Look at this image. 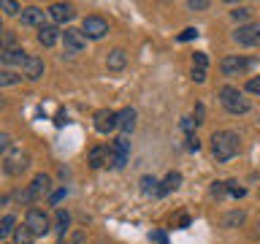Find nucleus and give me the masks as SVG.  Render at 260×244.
Wrapping results in <instances>:
<instances>
[{
	"mask_svg": "<svg viewBox=\"0 0 260 244\" xmlns=\"http://www.w3.org/2000/svg\"><path fill=\"white\" fill-rule=\"evenodd\" d=\"M211 155L217 163H228L239 155V133L233 130H214L211 133Z\"/></svg>",
	"mask_w": 260,
	"mask_h": 244,
	"instance_id": "f257e3e1",
	"label": "nucleus"
},
{
	"mask_svg": "<svg viewBox=\"0 0 260 244\" xmlns=\"http://www.w3.org/2000/svg\"><path fill=\"white\" fill-rule=\"evenodd\" d=\"M219 103L225 106V111H231V114H247L249 111V101L241 95V89H236V87H219Z\"/></svg>",
	"mask_w": 260,
	"mask_h": 244,
	"instance_id": "f03ea898",
	"label": "nucleus"
},
{
	"mask_svg": "<svg viewBox=\"0 0 260 244\" xmlns=\"http://www.w3.org/2000/svg\"><path fill=\"white\" fill-rule=\"evenodd\" d=\"M27 166H30V155L24 149H8L3 155V171L8 176H19Z\"/></svg>",
	"mask_w": 260,
	"mask_h": 244,
	"instance_id": "7ed1b4c3",
	"label": "nucleus"
},
{
	"mask_svg": "<svg viewBox=\"0 0 260 244\" xmlns=\"http://www.w3.org/2000/svg\"><path fill=\"white\" fill-rule=\"evenodd\" d=\"M24 225L30 228L32 236H46L49 228H52V220L44 209H27V215H24Z\"/></svg>",
	"mask_w": 260,
	"mask_h": 244,
	"instance_id": "20e7f679",
	"label": "nucleus"
},
{
	"mask_svg": "<svg viewBox=\"0 0 260 244\" xmlns=\"http://www.w3.org/2000/svg\"><path fill=\"white\" fill-rule=\"evenodd\" d=\"M127 155H130V141H127V136L114 138V144L109 146V166H111V168H125Z\"/></svg>",
	"mask_w": 260,
	"mask_h": 244,
	"instance_id": "39448f33",
	"label": "nucleus"
},
{
	"mask_svg": "<svg viewBox=\"0 0 260 244\" xmlns=\"http://www.w3.org/2000/svg\"><path fill=\"white\" fill-rule=\"evenodd\" d=\"M62 46H65V54H81L87 49V36L81 30L68 27L62 33Z\"/></svg>",
	"mask_w": 260,
	"mask_h": 244,
	"instance_id": "423d86ee",
	"label": "nucleus"
},
{
	"mask_svg": "<svg viewBox=\"0 0 260 244\" xmlns=\"http://www.w3.org/2000/svg\"><path fill=\"white\" fill-rule=\"evenodd\" d=\"M92 119L98 133H111L114 128H119V111H111V109H98Z\"/></svg>",
	"mask_w": 260,
	"mask_h": 244,
	"instance_id": "0eeeda50",
	"label": "nucleus"
},
{
	"mask_svg": "<svg viewBox=\"0 0 260 244\" xmlns=\"http://www.w3.org/2000/svg\"><path fill=\"white\" fill-rule=\"evenodd\" d=\"M81 33H84V36L87 38H103L106 36V33H109V22H106L103 19V16H87V19L84 22H81Z\"/></svg>",
	"mask_w": 260,
	"mask_h": 244,
	"instance_id": "6e6552de",
	"label": "nucleus"
},
{
	"mask_svg": "<svg viewBox=\"0 0 260 244\" xmlns=\"http://www.w3.org/2000/svg\"><path fill=\"white\" fill-rule=\"evenodd\" d=\"M233 38L239 41L241 46H257L260 44V24H255V22L241 24V27L233 33Z\"/></svg>",
	"mask_w": 260,
	"mask_h": 244,
	"instance_id": "1a4fd4ad",
	"label": "nucleus"
},
{
	"mask_svg": "<svg viewBox=\"0 0 260 244\" xmlns=\"http://www.w3.org/2000/svg\"><path fill=\"white\" fill-rule=\"evenodd\" d=\"M249 68V60L247 57H239V54H228L222 57V63H219V71L225 73V76H239Z\"/></svg>",
	"mask_w": 260,
	"mask_h": 244,
	"instance_id": "9d476101",
	"label": "nucleus"
},
{
	"mask_svg": "<svg viewBox=\"0 0 260 244\" xmlns=\"http://www.w3.org/2000/svg\"><path fill=\"white\" fill-rule=\"evenodd\" d=\"M44 16H46V11L44 8H38V6H30V8H24V11L19 14V19H22V24L24 27H44Z\"/></svg>",
	"mask_w": 260,
	"mask_h": 244,
	"instance_id": "9b49d317",
	"label": "nucleus"
},
{
	"mask_svg": "<svg viewBox=\"0 0 260 244\" xmlns=\"http://www.w3.org/2000/svg\"><path fill=\"white\" fill-rule=\"evenodd\" d=\"M22 73H24V79H30V81H36L44 76V60H41L38 54H30L27 60H24L22 65Z\"/></svg>",
	"mask_w": 260,
	"mask_h": 244,
	"instance_id": "f8f14e48",
	"label": "nucleus"
},
{
	"mask_svg": "<svg viewBox=\"0 0 260 244\" xmlns=\"http://www.w3.org/2000/svg\"><path fill=\"white\" fill-rule=\"evenodd\" d=\"M27 52L19 46H14V49H3L0 52V60H3V65H24V60H27Z\"/></svg>",
	"mask_w": 260,
	"mask_h": 244,
	"instance_id": "ddd939ff",
	"label": "nucleus"
},
{
	"mask_svg": "<svg viewBox=\"0 0 260 244\" xmlns=\"http://www.w3.org/2000/svg\"><path fill=\"white\" fill-rule=\"evenodd\" d=\"M49 16H52L57 24L71 22V19H73V6H71V3H54L52 8H49Z\"/></svg>",
	"mask_w": 260,
	"mask_h": 244,
	"instance_id": "4468645a",
	"label": "nucleus"
},
{
	"mask_svg": "<svg viewBox=\"0 0 260 244\" xmlns=\"http://www.w3.org/2000/svg\"><path fill=\"white\" fill-rule=\"evenodd\" d=\"M125 65H127L125 49H111V52L106 54V68H109V71H122Z\"/></svg>",
	"mask_w": 260,
	"mask_h": 244,
	"instance_id": "2eb2a0df",
	"label": "nucleus"
},
{
	"mask_svg": "<svg viewBox=\"0 0 260 244\" xmlns=\"http://www.w3.org/2000/svg\"><path fill=\"white\" fill-rule=\"evenodd\" d=\"M136 117H138V114H136V109H130V106L119 111V128H122V136H127V133H133V130H136Z\"/></svg>",
	"mask_w": 260,
	"mask_h": 244,
	"instance_id": "dca6fc26",
	"label": "nucleus"
},
{
	"mask_svg": "<svg viewBox=\"0 0 260 244\" xmlns=\"http://www.w3.org/2000/svg\"><path fill=\"white\" fill-rule=\"evenodd\" d=\"M57 38H60V30H57L54 24H44V27L38 30V44L41 46H54Z\"/></svg>",
	"mask_w": 260,
	"mask_h": 244,
	"instance_id": "f3484780",
	"label": "nucleus"
},
{
	"mask_svg": "<svg viewBox=\"0 0 260 244\" xmlns=\"http://www.w3.org/2000/svg\"><path fill=\"white\" fill-rule=\"evenodd\" d=\"M49 187H52V179H49L46 174H38L36 179H32V185H30V195L32 198H41V195L49 193Z\"/></svg>",
	"mask_w": 260,
	"mask_h": 244,
	"instance_id": "a211bd4d",
	"label": "nucleus"
},
{
	"mask_svg": "<svg viewBox=\"0 0 260 244\" xmlns=\"http://www.w3.org/2000/svg\"><path fill=\"white\" fill-rule=\"evenodd\" d=\"M68 225H71V215L65 209H57V215H54V231L60 239H65V231H68Z\"/></svg>",
	"mask_w": 260,
	"mask_h": 244,
	"instance_id": "6ab92c4d",
	"label": "nucleus"
},
{
	"mask_svg": "<svg viewBox=\"0 0 260 244\" xmlns=\"http://www.w3.org/2000/svg\"><path fill=\"white\" fill-rule=\"evenodd\" d=\"M106 163H109V149H106V146H95V149L89 152V166H92V168H103Z\"/></svg>",
	"mask_w": 260,
	"mask_h": 244,
	"instance_id": "aec40b11",
	"label": "nucleus"
},
{
	"mask_svg": "<svg viewBox=\"0 0 260 244\" xmlns=\"http://www.w3.org/2000/svg\"><path fill=\"white\" fill-rule=\"evenodd\" d=\"M179 185H182V174H179V171H171V174L160 182V195H166V193H171V190H176Z\"/></svg>",
	"mask_w": 260,
	"mask_h": 244,
	"instance_id": "412c9836",
	"label": "nucleus"
},
{
	"mask_svg": "<svg viewBox=\"0 0 260 244\" xmlns=\"http://www.w3.org/2000/svg\"><path fill=\"white\" fill-rule=\"evenodd\" d=\"M36 241V236L30 233V228L24 225V228H16L14 231V244H32Z\"/></svg>",
	"mask_w": 260,
	"mask_h": 244,
	"instance_id": "4be33fe9",
	"label": "nucleus"
},
{
	"mask_svg": "<svg viewBox=\"0 0 260 244\" xmlns=\"http://www.w3.org/2000/svg\"><path fill=\"white\" fill-rule=\"evenodd\" d=\"M22 76L14 71H0V87H11V84H19Z\"/></svg>",
	"mask_w": 260,
	"mask_h": 244,
	"instance_id": "5701e85b",
	"label": "nucleus"
},
{
	"mask_svg": "<svg viewBox=\"0 0 260 244\" xmlns=\"http://www.w3.org/2000/svg\"><path fill=\"white\" fill-rule=\"evenodd\" d=\"M160 182H157V179H154V176H141V190L146 193V195H149V193H157L160 195V187H157Z\"/></svg>",
	"mask_w": 260,
	"mask_h": 244,
	"instance_id": "b1692460",
	"label": "nucleus"
},
{
	"mask_svg": "<svg viewBox=\"0 0 260 244\" xmlns=\"http://www.w3.org/2000/svg\"><path fill=\"white\" fill-rule=\"evenodd\" d=\"M14 223H16V217L14 215H6L3 220H0V236H8V233H14L16 228H14Z\"/></svg>",
	"mask_w": 260,
	"mask_h": 244,
	"instance_id": "393cba45",
	"label": "nucleus"
},
{
	"mask_svg": "<svg viewBox=\"0 0 260 244\" xmlns=\"http://www.w3.org/2000/svg\"><path fill=\"white\" fill-rule=\"evenodd\" d=\"M0 8H3L6 16H14V14L24 11V8H19V3H14V0H0Z\"/></svg>",
	"mask_w": 260,
	"mask_h": 244,
	"instance_id": "a878e982",
	"label": "nucleus"
},
{
	"mask_svg": "<svg viewBox=\"0 0 260 244\" xmlns=\"http://www.w3.org/2000/svg\"><path fill=\"white\" fill-rule=\"evenodd\" d=\"M222 223H225V228L241 225V223H244V211H231V215H228V217L222 220Z\"/></svg>",
	"mask_w": 260,
	"mask_h": 244,
	"instance_id": "bb28decb",
	"label": "nucleus"
},
{
	"mask_svg": "<svg viewBox=\"0 0 260 244\" xmlns=\"http://www.w3.org/2000/svg\"><path fill=\"white\" fill-rule=\"evenodd\" d=\"M206 65H209V57L203 54V52H195V54H192V68H201V71H206Z\"/></svg>",
	"mask_w": 260,
	"mask_h": 244,
	"instance_id": "cd10ccee",
	"label": "nucleus"
},
{
	"mask_svg": "<svg viewBox=\"0 0 260 244\" xmlns=\"http://www.w3.org/2000/svg\"><path fill=\"white\" fill-rule=\"evenodd\" d=\"M225 193H228V182H214L211 185V195H214V198H222Z\"/></svg>",
	"mask_w": 260,
	"mask_h": 244,
	"instance_id": "c85d7f7f",
	"label": "nucleus"
},
{
	"mask_svg": "<svg viewBox=\"0 0 260 244\" xmlns=\"http://www.w3.org/2000/svg\"><path fill=\"white\" fill-rule=\"evenodd\" d=\"M231 16H233L236 22H247L249 19V8H233Z\"/></svg>",
	"mask_w": 260,
	"mask_h": 244,
	"instance_id": "c756f323",
	"label": "nucleus"
},
{
	"mask_svg": "<svg viewBox=\"0 0 260 244\" xmlns=\"http://www.w3.org/2000/svg\"><path fill=\"white\" fill-rule=\"evenodd\" d=\"M84 241H87V236H84V233H81V231H73V233H71V239L65 241V244H84Z\"/></svg>",
	"mask_w": 260,
	"mask_h": 244,
	"instance_id": "7c9ffc66",
	"label": "nucleus"
},
{
	"mask_svg": "<svg viewBox=\"0 0 260 244\" xmlns=\"http://www.w3.org/2000/svg\"><path fill=\"white\" fill-rule=\"evenodd\" d=\"M247 93L260 95V76H255V79H249V81H247Z\"/></svg>",
	"mask_w": 260,
	"mask_h": 244,
	"instance_id": "2f4dec72",
	"label": "nucleus"
},
{
	"mask_svg": "<svg viewBox=\"0 0 260 244\" xmlns=\"http://www.w3.org/2000/svg\"><path fill=\"white\" fill-rule=\"evenodd\" d=\"M228 193H231L233 198H241V195H244V187H239L236 182H228Z\"/></svg>",
	"mask_w": 260,
	"mask_h": 244,
	"instance_id": "473e14b6",
	"label": "nucleus"
},
{
	"mask_svg": "<svg viewBox=\"0 0 260 244\" xmlns=\"http://www.w3.org/2000/svg\"><path fill=\"white\" fill-rule=\"evenodd\" d=\"M3 49H14V33L3 30Z\"/></svg>",
	"mask_w": 260,
	"mask_h": 244,
	"instance_id": "72a5a7b5",
	"label": "nucleus"
},
{
	"mask_svg": "<svg viewBox=\"0 0 260 244\" xmlns=\"http://www.w3.org/2000/svg\"><path fill=\"white\" fill-rule=\"evenodd\" d=\"M65 195H68V190H65V187H62V190H54L52 195H49V201H52V203H60V201L65 198Z\"/></svg>",
	"mask_w": 260,
	"mask_h": 244,
	"instance_id": "f704fd0d",
	"label": "nucleus"
},
{
	"mask_svg": "<svg viewBox=\"0 0 260 244\" xmlns=\"http://www.w3.org/2000/svg\"><path fill=\"white\" fill-rule=\"evenodd\" d=\"M203 114H206V109H203V103H198V106H195V125L206 122V119H203Z\"/></svg>",
	"mask_w": 260,
	"mask_h": 244,
	"instance_id": "c9c22d12",
	"label": "nucleus"
},
{
	"mask_svg": "<svg viewBox=\"0 0 260 244\" xmlns=\"http://www.w3.org/2000/svg\"><path fill=\"white\" fill-rule=\"evenodd\" d=\"M195 36H198V30H195V27H187L184 33H179V41H190V38H195Z\"/></svg>",
	"mask_w": 260,
	"mask_h": 244,
	"instance_id": "e433bc0d",
	"label": "nucleus"
},
{
	"mask_svg": "<svg viewBox=\"0 0 260 244\" xmlns=\"http://www.w3.org/2000/svg\"><path fill=\"white\" fill-rule=\"evenodd\" d=\"M187 6H190L192 11H201V8H209V3H206V0H190Z\"/></svg>",
	"mask_w": 260,
	"mask_h": 244,
	"instance_id": "4c0bfd02",
	"label": "nucleus"
},
{
	"mask_svg": "<svg viewBox=\"0 0 260 244\" xmlns=\"http://www.w3.org/2000/svg\"><path fill=\"white\" fill-rule=\"evenodd\" d=\"M192 81H206V71H201V68H192Z\"/></svg>",
	"mask_w": 260,
	"mask_h": 244,
	"instance_id": "58836bf2",
	"label": "nucleus"
},
{
	"mask_svg": "<svg viewBox=\"0 0 260 244\" xmlns=\"http://www.w3.org/2000/svg\"><path fill=\"white\" fill-rule=\"evenodd\" d=\"M187 149L198 152V149H201V141H198V138H195V136H190V138H187Z\"/></svg>",
	"mask_w": 260,
	"mask_h": 244,
	"instance_id": "ea45409f",
	"label": "nucleus"
},
{
	"mask_svg": "<svg viewBox=\"0 0 260 244\" xmlns=\"http://www.w3.org/2000/svg\"><path fill=\"white\" fill-rule=\"evenodd\" d=\"M8 144H11V138H8V133H0V149L8 152Z\"/></svg>",
	"mask_w": 260,
	"mask_h": 244,
	"instance_id": "a19ab883",
	"label": "nucleus"
},
{
	"mask_svg": "<svg viewBox=\"0 0 260 244\" xmlns=\"http://www.w3.org/2000/svg\"><path fill=\"white\" fill-rule=\"evenodd\" d=\"M192 125H195V119H190V117H184V119H182V128L187 130V133H192Z\"/></svg>",
	"mask_w": 260,
	"mask_h": 244,
	"instance_id": "79ce46f5",
	"label": "nucleus"
},
{
	"mask_svg": "<svg viewBox=\"0 0 260 244\" xmlns=\"http://www.w3.org/2000/svg\"><path fill=\"white\" fill-rule=\"evenodd\" d=\"M152 239L157 241V244H168V241H166V236H162L160 231H152Z\"/></svg>",
	"mask_w": 260,
	"mask_h": 244,
	"instance_id": "37998d69",
	"label": "nucleus"
}]
</instances>
